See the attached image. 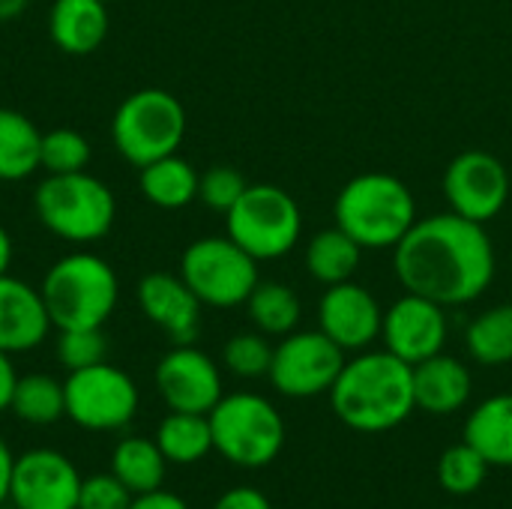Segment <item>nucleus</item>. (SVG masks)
<instances>
[{
    "label": "nucleus",
    "mask_w": 512,
    "mask_h": 509,
    "mask_svg": "<svg viewBox=\"0 0 512 509\" xmlns=\"http://www.w3.org/2000/svg\"><path fill=\"white\" fill-rule=\"evenodd\" d=\"M393 270L408 294L441 306L480 300L495 282L498 258L486 225L459 213L423 216L393 249Z\"/></svg>",
    "instance_id": "nucleus-1"
},
{
    "label": "nucleus",
    "mask_w": 512,
    "mask_h": 509,
    "mask_svg": "<svg viewBox=\"0 0 512 509\" xmlns=\"http://www.w3.org/2000/svg\"><path fill=\"white\" fill-rule=\"evenodd\" d=\"M330 408L348 429L360 435H384L399 429L414 411V366L384 351H360L345 360L333 390Z\"/></svg>",
    "instance_id": "nucleus-2"
},
{
    "label": "nucleus",
    "mask_w": 512,
    "mask_h": 509,
    "mask_svg": "<svg viewBox=\"0 0 512 509\" xmlns=\"http://www.w3.org/2000/svg\"><path fill=\"white\" fill-rule=\"evenodd\" d=\"M333 219L336 228L354 237L363 249L384 252L396 249L420 216L411 189L399 177L387 171H366L339 189Z\"/></svg>",
    "instance_id": "nucleus-3"
},
{
    "label": "nucleus",
    "mask_w": 512,
    "mask_h": 509,
    "mask_svg": "<svg viewBox=\"0 0 512 509\" xmlns=\"http://www.w3.org/2000/svg\"><path fill=\"white\" fill-rule=\"evenodd\" d=\"M39 291L57 330H93L114 315L120 279L105 258L69 252L48 267Z\"/></svg>",
    "instance_id": "nucleus-4"
},
{
    "label": "nucleus",
    "mask_w": 512,
    "mask_h": 509,
    "mask_svg": "<svg viewBox=\"0 0 512 509\" xmlns=\"http://www.w3.org/2000/svg\"><path fill=\"white\" fill-rule=\"evenodd\" d=\"M33 210L54 237L66 243H96L117 219V198L87 171L45 174L33 192Z\"/></svg>",
    "instance_id": "nucleus-5"
},
{
    "label": "nucleus",
    "mask_w": 512,
    "mask_h": 509,
    "mask_svg": "<svg viewBox=\"0 0 512 509\" xmlns=\"http://www.w3.org/2000/svg\"><path fill=\"white\" fill-rule=\"evenodd\" d=\"M213 453L237 468H264L285 447V420L279 408L258 393H228L207 414Z\"/></svg>",
    "instance_id": "nucleus-6"
},
{
    "label": "nucleus",
    "mask_w": 512,
    "mask_h": 509,
    "mask_svg": "<svg viewBox=\"0 0 512 509\" xmlns=\"http://www.w3.org/2000/svg\"><path fill=\"white\" fill-rule=\"evenodd\" d=\"M186 138V111L180 99L159 87L129 93L111 120V141L135 168L171 156Z\"/></svg>",
    "instance_id": "nucleus-7"
},
{
    "label": "nucleus",
    "mask_w": 512,
    "mask_h": 509,
    "mask_svg": "<svg viewBox=\"0 0 512 509\" xmlns=\"http://www.w3.org/2000/svg\"><path fill=\"white\" fill-rule=\"evenodd\" d=\"M228 237L255 261L285 258L303 234V210L273 183L246 186L240 201L225 213Z\"/></svg>",
    "instance_id": "nucleus-8"
},
{
    "label": "nucleus",
    "mask_w": 512,
    "mask_h": 509,
    "mask_svg": "<svg viewBox=\"0 0 512 509\" xmlns=\"http://www.w3.org/2000/svg\"><path fill=\"white\" fill-rule=\"evenodd\" d=\"M180 276L192 288V294L213 309L246 306L249 294L261 282L258 261L228 234L189 243L180 255Z\"/></svg>",
    "instance_id": "nucleus-9"
},
{
    "label": "nucleus",
    "mask_w": 512,
    "mask_h": 509,
    "mask_svg": "<svg viewBox=\"0 0 512 509\" xmlns=\"http://www.w3.org/2000/svg\"><path fill=\"white\" fill-rule=\"evenodd\" d=\"M63 393L66 417L84 432H117L126 429L138 414L135 381L105 360L69 372L63 381Z\"/></svg>",
    "instance_id": "nucleus-10"
},
{
    "label": "nucleus",
    "mask_w": 512,
    "mask_h": 509,
    "mask_svg": "<svg viewBox=\"0 0 512 509\" xmlns=\"http://www.w3.org/2000/svg\"><path fill=\"white\" fill-rule=\"evenodd\" d=\"M345 366V351L321 330H294L273 348L270 384L288 399L330 393Z\"/></svg>",
    "instance_id": "nucleus-11"
},
{
    "label": "nucleus",
    "mask_w": 512,
    "mask_h": 509,
    "mask_svg": "<svg viewBox=\"0 0 512 509\" xmlns=\"http://www.w3.org/2000/svg\"><path fill=\"white\" fill-rule=\"evenodd\" d=\"M510 171L486 150H462L444 171V195L453 213L471 222H492L510 201Z\"/></svg>",
    "instance_id": "nucleus-12"
},
{
    "label": "nucleus",
    "mask_w": 512,
    "mask_h": 509,
    "mask_svg": "<svg viewBox=\"0 0 512 509\" xmlns=\"http://www.w3.org/2000/svg\"><path fill=\"white\" fill-rule=\"evenodd\" d=\"M75 462L57 450H27L15 456L9 480L12 509H75L81 492Z\"/></svg>",
    "instance_id": "nucleus-13"
},
{
    "label": "nucleus",
    "mask_w": 512,
    "mask_h": 509,
    "mask_svg": "<svg viewBox=\"0 0 512 509\" xmlns=\"http://www.w3.org/2000/svg\"><path fill=\"white\" fill-rule=\"evenodd\" d=\"M447 336H450L447 306L429 297L405 291V297H399L390 309H384L381 342L390 354H396L408 366H417L441 354Z\"/></svg>",
    "instance_id": "nucleus-14"
},
{
    "label": "nucleus",
    "mask_w": 512,
    "mask_h": 509,
    "mask_svg": "<svg viewBox=\"0 0 512 509\" xmlns=\"http://www.w3.org/2000/svg\"><path fill=\"white\" fill-rule=\"evenodd\" d=\"M153 381L168 411L210 414L225 396L219 366L195 345H174L156 363Z\"/></svg>",
    "instance_id": "nucleus-15"
},
{
    "label": "nucleus",
    "mask_w": 512,
    "mask_h": 509,
    "mask_svg": "<svg viewBox=\"0 0 512 509\" xmlns=\"http://www.w3.org/2000/svg\"><path fill=\"white\" fill-rule=\"evenodd\" d=\"M384 309L375 294L354 279L324 288L318 300V330L327 333L345 354L366 351L375 339H381Z\"/></svg>",
    "instance_id": "nucleus-16"
},
{
    "label": "nucleus",
    "mask_w": 512,
    "mask_h": 509,
    "mask_svg": "<svg viewBox=\"0 0 512 509\" xmlns=\"http://www.w3.org/2000/svg\"><path fill=\"white\" fill-rule=\"evenodd\" d=\"M138 306L174 345H192L201 330V300L174 273H147L138 282Z\"/></svg>",
    "instance_id": "nucleus-17"
},
{
    "label": "nucleus",
    "mask_w": 512,
    "mask_h": 509,
    "mask_svg": "<svg viewBox=\"0 0 512 509\" xmlns=\"http://www.w3.org/2000/svg\"><path fill=\"white\" fill-rule=\"evenodd\" d=\"M51 327L54 324L45 309L42 291L9 273L0 276V351H33L45 342Z\"/></svg>",
    "instance_id": "nucleus-18"
},
{
    "label": "nucleus",
    "mask_w": 512,
    "mask_h": 509,
    "mask_svg": "<svg viewBox=\"0 0 512 509\" xmlns=\"http://www.w3.org/2000/svg\"><path fill=\"white\" fill-rule=\"evenodd\" d=\"M474 390L471 372L459 357L435 354L414 366V399L417 408L435 417L456 414L468 405Z\"/></svg>",
    "instance_id": "nucleus-19"
},
{
    "label": "nucleus",
    "mask_w": 512,
    "mask_h": 509,
    "mask_svg": "<svg viewBox=\"0 0 512 509\" xmlns=\"http://www.w3.org/2000/svg\"><path fill=\"white\" fill-rule=\"evenodd\" d=\"M51 42L72 57L93 54L108 36V3L102 0H54L48 12Z\"/></svg>",
    "instance_id": "nucleus-20"
},
{
    "label": "nucleus",
    "mask_w": 512,
    "mask_h": 509,
    "mask_svg": "<svg viewBox=\"0 0 512 509\" xmlns=\"http://www.w3.org/2000/svg\"><path fill=\"white\" fill-rule=\"evenodd\" d=\"M465 444L492 468H512V393L489 396L468 414Z\"/></svg>",
    "instance_id": "nucleus-21"
},
{
    "label": "nucleus",
    "mask_w": 512,
    "mask_h": 509,
    "mask_svg": "<svg viewBox=\"0 0 512 509\" xmlns=\"http://www.w3.org/2000/svg\"><path fill=\"white\" fill-rule=\"evenodd\" d=\"M198 180L201 174L192 168V162H186L177 153L138 168L141 195L162 210H183L192 201H198Z\"/></svg>",
    "instance_id": "nucleus-22"
},
{
    "label": "nucleus",
    "mask_w": 512,
    "mask_h": 509,
    "mask_svg": "<svg viewBox=\"0 0 512 509\" xmlns=\"http://www.w3.org/2000/svg\"><path fill=\"white\" fill-rule=\"evenodd\" d=\"M42 132L30 117L12 108H0V183H18L33 177L42 162Z\"/></svg>",
    "instance_id": "nucleus-23"
},
{
    "label": "nucleus",
    "mask_w": 512,
    "mask_h": 509,
    "mask_svg": "<svg viewBox=\"0 0 512 509\" xmlns=\"http://www.w3.org/2000/svg\"><path fill=\"white\" fill-rule=\"evenodd\" d=\"M165 468L168 459L162 456L159 444L153 438L129 435L123 438L114 453H111V474L132 492V495H147L162 489L165 483Z\"/></svg>",
    "instance_id": "nucleus-24"
},
{
    "label": "nucleus",
    "mask_w": 512,
    "mask_h": 509,
    "mask_svg": "<svg viewBox=\"0 0 512 509\" xmlns=\"http://www.w3.org/2000/svg\"><path fill=\"white\" fill-rule=\"evenodd\" d=\"M360 261H363V246L336 225L318 231L306 246V270L324 288L354 279Z\"/></svg>",
    "instance_id": "nucleus-25"
},
{
    "label": "nucleus",
    "mask_w": 512,
    "mask_h": 509,
    "mask_svg": "<svg viewBox=\"0 0 512 509\" xmlns=\"http://www.w3.org/2000/svg\"><path fill=\"white\" fill-rule=\"evenodd\" d=\"M168 465H195L213 453V429L207 414L171 411L153 438Z\"/></svg>",
    "instance_id": "nucleus-26"
},
{
    "label": "nucleus",
    "mask_w": 512,
    "mask_h": 509,
    "mask_svg": "<svg viewBox=\"0 0 512 509\" xmlns=\"http://www.w3.org/2000/svg\"><path fill=\"white\" fill-rule=\"evenodd\" d=\"M249 321L264 336H288L303 318V303L297 291L285 282H258L246 300Z\"/></svg>",
    "instance_id": "nucleus-27"
},
{
    "label": "nucleus",
    "mask_w": 512,
    "mask_h": 509,
    "mask_svg": "<svg viewBox=\"0 0 512 509\" xmlns=\"http://www.w3.org/2000/svg\"><path fill=\"white\" fill-rule=\"evenodd\" d=\"M468 354L489 369L512 363V303H498L480 312L465 330Z\"/></svg>",
    "instance_id": "nucleus-28"
},
{
    "label": "nucleus",
    "mask_w": 512,
    "mask_h": 509,
    "mask_svg": "<svg viewBox=\"0 0 512 509\" xmlns=\"http://www.w3.org/2000/svg\"><path fill=\"white\" fill-rule=\"evenodd\" d=\"M9 411L30 426H51L60 417H66V393L63 384L51 375L33 372V375H21L12 393V405Z\"/></svg>",
    "instance_id": "nucleus-29"
},
{
    "label": "nucleus",
    "mask_w": 512,
    "mask_h": 509,
    "mask_svg": "<svg viewBox=\"0 0 512 509\" xmlns=\"http://www.w3.org/2000/svg\"><path fill=\"white\" fill-rule=\"evenodd\" d=\"M489 471L492 465L465 441L444 450V456L438 459V483L447 495H456V498H468L480 492L483 483L489 480Z\"/></svg>",
    "instance_id": "nucleus-30"
},
{
    "label": "nucleus",
    "mask_w": 512,
    "mask_h": 509,
    "mask_svg": "<svg viewBox=\"0 0 512 509\" xmlns=\"http://www.w3.org/2000/svg\"><path fill=\"white\" fill-rule=\"evenodd\" d=\"M222 363L237 378H246V381L264 378L270 372V363H273L270 336H264L258 330L231 336L222 348Z\"/></svg>",
    "instance_id": "nucleus-31"
},
{
    "label": "nucleus",
    "mask_w": 512,
    "mask_h": 509,
    "mask_svg": "<svg viewBox=\"0 0 512 509\" xmlns=\"http://www.w3.org/2000/svg\"><path fill=\"white\" fill-rule=\"evenodd\" d=\"M45 174H75L87 171L90 165V141L75 129H51L42 135V156Z\"/></svg>",
    "instance_id": "nucleus-32"
},
{
    "label": "nucleus",
    "mask_w": 512,
    "mask_h": 509,
    "mask_svg": "<svg viewBox=\"0 0 512 509\" xmlns=\"http://www.w3.org/2000/svg\"><path fill=\"white\" fill-rule=\"evenodd\" d=\"M57 363L66 372H78L87 366H96L108 354V342L102 336V327L93 330H57V345H54Z\"/></svg>",
    "instance_id": "nucleus-33"
},
{
    "label": "nucleus",
    "mask_w": 512,
    "mask_h": 509,
    "mask_svg": "<svg viewBox=\"0 0 512 509\" xmlns=\"http://www.w3.org/2000/svg\"><path fill=\"white\" fill-rule=\"evenodd\" d=\"M246 177L231 165H213L198 180V201L210 210L228 213L246 192Z\"/></svg>",
    "instance_id": "nucleus-34"
},
{
    "label": "nucleus",
    "mask_w": 512,
    "mask_h": 509,
    "mask_svg": "<svg viewBox=\"0 0 512 509\" xmlns=\"http://www.w3.org/2000/svg\"><path fill=\"white\" fill-rule=\"evenodd\" d=\"M132 498L135 495L108 471V474H93L81 480L75 509H129Z\"/></svg>",
    "instance_id": "nucleus-35"
},
{
    "label": "nucleus",
    "mask_w": 512,
    "mask_h": 509,
    "mask_svg": "<svg viewBox=\"0 0 512 509\" xmlns=\"http://www.w3.org/2000/svg\"><path fill=\"white\" fill-rule=\"evenodd\" d=\"M213 509H273L270 498L255 486H234L219 495Z\"/></svg>",
    "instance_id": "nucleus-36"
},
{
    "label": "nucleus",
    "mask_w": 512,
    "mask_h": 509,
    "mask_svg": "<svg viewBox=\"0 0 512 509\" xmlns=\"http://www.w3.org/2000/svg\"><path fill=\"white\" fill-rule=\"evenodd\" d=\"M129 509H189V504L174 492L156 489V492H147V495H135Z\"/></svg>",
    "instance_id": "nucleus-37"
},
{
    "label": "nucleus",
    "mask_w": 512,
    "mask_h": 509,
    "mask_svg": "<svg viewBox=\"0 0 512 509\" xmlns=\"http://www.w3.org/2000/svg\"><path fill=\"white\" fill-rule=\"evenodd\" d=\"M15 384H18V372H15V366H12V354L0 351V414L9 411Z\"/></svg>",
    "instance_id": "nucleus-38"
},
{
    "label": "nucleus",
    "mask_w": 512,
    "mask_h": 509,
    "mask_svg": "<svg viewBox=\"0 0 512 509\" xmlns=\"http://www.w3.org/2000/svg\"><path fill=\"white\" fill-rule=\"evenodd\" d=\"M12 465H15V456L9 450V444L0 438V507L9 504V480H12Z\"/></svg>",
    "instance_id": "nucleus-39"
},
{
    "label": "nucleus",
    "mask_w": 512,
    "mask_h": 509,
    "mask_svg": "<svg viewBox=\"0 0 512 509\" xmlns=\"http://www.w3.org/2000/svg\"><path fill=\"white\" fill-rule=\"evenodd\" d=\"M12 267V237L6 234V228L0 225V276H6Z\"/></svg>",
    "instance_id": "nucleus-40"
},
{
    "label": "nucleus",
    "mask_w": 512,
    "mask_h": 509,
    "mask_svg": "<svg viewBox=\"0 0 512 509\" xmlns=\"http://www.w3.org/2000/svg\"><path fill=\"white\" fill-rule=\"evenodd\" d=\"M30 0H0V21H12L27 9Z\"/></svg>",
    "instance_id": "nucleus-41"
},
{
    "label": "nucleus",
    "mask_w": 512,
    "mask_h": 509,
    "mask_svg": "<svg viewBox=\"0 0 512 509\" xmlns=\"http://www.w3.org/2000/svg\"><path fill=\"white\" fill-rule=\"evenodd\" d=\"M0 509H12V507H6V504H3V507H0Z\"/></svg>",
    "instance_id": "nucleus-42"
},
{
    "label": "nucleus",
    "mask_w": 512,
    "mask_h": 509,
    "mask_svg": "<svg viewBox=\"0 0 512 509\" xmlns=\"http://www.w3.org/2000/svg\"><path fill=\"white\" fill-rule=\"evenodd\" d=\"M102 3H111V0H102Z\"/></svg>",
    "instance_id": "nucleus-43"
}]
</instances>
